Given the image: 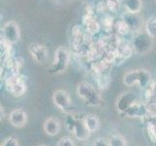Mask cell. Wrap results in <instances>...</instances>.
<instances>
[{"mask_svg": "<svg viewBox=\"0 0 156 146\" xmlns=\"http://www.w3.org/2000/svg\"><path fill=\"white\" fill-rule=\"evenodd\" d=\"M137 100V96L135 94L131 93V92H127V93H123L119 95V97L116 100V109L117 111L123 114L129 107L133 103H135Z\"/></svg>", "mask_w": 156, "mask_h": 146, "instance_id": "11", "label": "cell"}, {"mask_svg": "<svg viewBox=\"0 0 156 146\" xmlns=\"http://www.w3.org/2000/svg\"><path fill=\"white\" fill-rule=\"evenodd\" d=\"M121 115H124L129 118H147V104L142 102L136 101Z\"/></svg>", "mask_w": 156, "mask_h": 146, "instance_id": "12", "label": "cell"}, {"mask_svg": "<svg viewBox=\"0 0 156 146\" xmlns=\"http://www.w3.org/2000/svg\"><path fill=\"white\" fill-rule=\"evenodd\" d=\"M122 2L129 13H139L143 7V0H122Z\"/></svg>", "mask_w": 156, "mask_h": 146, "instance_id": "20", "label": "cell"}, {"mask_svg": "<svg viewBox=\"0 0 156 146\" xmlns=\"http://www.w3.org/2000/svg\"><path fill=\"white\" fill-rule=\"evenodd\" d=\"M5 87L11 95L17 97L23 95L26 92L25 80L20 73H10L5 79Z\"/></svg>", "mask_w": 156, "mask_h": 146, "instance_id": "5", "label": "cell"}, {"mask_svg": "<svg viewBox=\"0 0 156 146\" xmlns=\"http://www.w3.org/2000/svg\"><path fill=\"white\" fill-rule=\"evenodd\" d=\"M95 83L100 90H105L111 83V75L109 71L104 73L95 74Z\"/></svg>", "mask_w": 156, "mask_h": 146, "instance_id": "18", "label": "cell"}, {"mask_svg": "<svg viewBox=\"0 0 156 146\" xmlns=\"http://www.w3.org/2000/svg\"><path fill=\"white\" fill-rule=\"evenodd\" d=\"M144 28H146L147 33L149 34L152 38L156 37V17L148 20L144 25Z\"/></svg>", "mask_w": 156, "mask_h": 146, "instance_id": "22", "label": "cell"}, {"mask_svg": "<svg viewBox=\"0 0 156 146\" xmlns=\"http://www.w3.org/2000/svg\"><path fill=\"white\" fill-rule=\"evenodd\" d=\"M108 12L110 14H116L119 10V0H104Z\"/></svg>", "mask_w": 156, "mask_h": 146, "instance_id": "24", "label": "cell"}, {"mask_svg": "<svg viewBox=\"0 0 156 146\" xmlns=\"http://www.w3.org/2000/svg\"><path fill=\"white\" fill-rule=\"evenodd\" d=\"M111 146H128L125 137L119 133L112 134L109 139Z\"/></svg>", "mask_w": 156, "mask_h": 146, "instance_id": "21", "label": "cell"}, {"mask_svg": "<svg viewBox=\"0 0 156 146\" xmlns=\"http://www.w3.org/2000/svg\"><path fill=\"white\" fill-rule=\"evenodd\" d=\"M93 146H111L109 139L104 137H99L93 142Z\"/></svg>", "mask_w": 156, "mask_h": 146, "instance_id": "28", "label": "cell"}, {"mask_svg": "<svg viewBox=\"0 0 156 146\" xmlns=\"http://www.w3.org/2000/svg\"><path fill=\"white\" fill-rule=\"evenodd\" d=\"M9 122L15 128H23L27 123V113L23 109H14L9 114Z\"/></svg>", "mask_w": 156, "mask_h": 146, "instance_id": "13", "label": "cell"}, {"mask_svg": "<svg viewBox=\"0 0 156 146\" xmlns=\"http://www.w3.org/2000/svg\"><path fill=\"white\" fill-rule=\"evenodd\" d=\"M1 37L11 44H16L20 39V29L18 23L14 21H10L5 23L2 26Z\"/></svg>", "mask_w": 156, "mask_h": 146, "instance_id": "9", "label": "cell"}, {"mask_svg": "<svg viewBox=\"0 0 156 146\" xmlns=\"http://www.w3.org/2000/svg\"><path fill=\"white\" fill-rule=\"evenodd\" d=\"M83 121L90 133H95L100 129V120L95 114H88L84 116Z\"/></svg>", "mask_w": 156, "mask_h": 146, "instance_id": "17", "label": "cell"}, {"mask_svg": "<svg viewBox=\"0 0 156 146\" xmlns=\"http://www.w3.org/2000/svg\"><path fill=\"white\" fill-rule=\"evenodd\" d=\"M38 146H47V145H45V144H40V145H38Z\"/></svg>", "mask_w": 156, "mask_h": 146, "instance_id": "29", "label": "cell"}, {"mask_svg": "<svg viewBox=\"0 0 156 146\" xmlns=\"http://www.w3.org/2000/svg\"><path fill=\"white\" fill-rule=\"evenodd\" d=\"M155 2H156V0H155Z\"/></svg>", "mask_w": 156, "mask_h": 146, "instance_id": "30", "label": "cell"}, {"mask_svg": "<svg viewBox=\"0 0 156 146\" xmlns=\"http://www.w3.org/2000/svg\"><path fill=\"white\" fill-rule=\"evenodd\" d=\"M147 104V118H152L156 119V101L154 102H149Z\"/></svg>", "mask_w": 156, "mask_h": 146, "instance_id": "25", "label": "cell"}, {"mask_svg": "<svg viewBox=\"0 0 156 146\" xmlns=\"http://www.w3.org/2000/svg\"><path fill=\"white\" fill-rule=\"evenodd\" d=\"M83 26L85 31L94 36L102 30L100 21L95 17V7L90 6V5L85 7V12L83 17Z\"/></svg>", "mask_w": 156, "mask_h": 146, "instance_id": "7", "label": "cell"}, {"mask_svg": "<svg viewBox=\"0 0 156 146\" xmlns=\"http://www.w3.org/2000/svg\"><path fill=\"white\" fill-rule=\"evenodd\" d=\"M67 123H68L67 126H68L69 129L74 133L75 137H76L78 140H82V141H83V140L87 139L89 137L91 133L88 131L87 126H85L83 118L79 119V118L75 117L74 114H71L68 117Z\"/></svg>", "mask_w": 156, "mask_h": 146, "instance_id": "6", "label": "cell"}, {"mask_svg": "<svg viewBox=\"0 0 156 146\" xmlns=\"http://www.w3.org/2000/svg\"><path fill=\"white\" fill-rule=\"evenodd\" d=\"M151 74L146 69H135L130 70L123 76L122 82L127 87H133L135 85H139L140 87L146 88L151 82Z\"/></svg>", "mask_w": 156, "mask_h": 146, "instance_id": "1", "label": "cell"}, {"mask_svg": "<svg viewBox=\"0 0 156 146\" xmlns=\"http://www.w3.org/2000/svg\"><path fill=\"white\" fill-rule=\"evenodd\" d=\"M123 20L126 21V24L130 28L132 32H138L141 31L142 25H143V20L139 13H129L126 12L121 17Z\"/></svg>", "mask_w": 156, "mask_h": 146, "instance_id": "14", "label": "cell"}, {"mask_svg": "<svg viewBox=\"0 0 156 146\" xmlns=\"http://www.w3.org/2000/svg\"><path fill=\"white\" fill-rule=\"evenodd\" d=\"M71 61V54L65 47H58L55 53V59L48 68V71L51 74H59L66 71V69Z\"/></svg>", "mask_w": 156, "mask_h": 146, "instance_id": "2", "label": "cell"}, {"mask_svg": "<svg viewBox=\"0 0 156 146\" xmlns=\"http://www.w3.org/2000/svg\"><path fill=\"white\" fill-rule=\"evenodd\" d=\"M77 94L80 99L84 101V103L90 106H99L103 102L97 91L87 82H80L78 85Z\"/></svg>", "mask_w": 156, "mask_h": 146, "instance_id": "3", "label": "cell"}, {"mask_svg": "<svg viewBox=\"0 0 156 146\" xmlns=\"http://www.w3.org/2000/svg\"><path fill=\"white\" fill-rule=\"evenodd\" d=\"M147 133L148 138L152 143L156 142V124L152 121H148L147 124Z\"/></svg>", "mask_w": 156, "mask_h": 146, "instance_id": "23", "label": "cell"}, {"mask_svg": "<svg viewBox=\"0 0 156 146\" xmlns=\"http://www.w3.org/2000/svg\"><path fill=\"white\" fill-rule=\"evenodd\" d=\"M56 146H75V142L73 139L69 137H63L58 140Z\"/></svg>", "mask_w": 156, "mask_h": 146, "instance_id": "26", "label": "cell"}, {"mask_svg": "<svg viewBox=\"0 0 156 146\" xmlns=\"http://www.w3.org/2000/svg\"><path fill=\"white\" fill-rule=\"evenodd\" d=\"M43 129L44 132L50 137H55L59 133L61 129L60 121L55 117H50L43 124Z\"/></svg>", "mask_w": 156, "mask_h": 146, "instance_id": "15", "label": "cell"}, {"mask_svg": "<svg viewBox=\"0 0 156 146\" xmlns=\"http://www.w3.org/2000/svg\"><path fill=\"white\" fill-rule=\"evenodd\" d=\"M1 146H20V143L19 140L15 137H10L4 140Z\"/></svg>", "mask_w": 156, "mask_h": 146, "instance_id": "27", "label": "cell"}, {"mask_svg": "<svg viewBox=\"0 0 156 146\" xmlns=\"http://www.w3.org/2000/svg\"><path fill=\"white\" fill-rule=\"evenodd\" d=\"M28 51L32 58L39 64H45L49 58V51L47 47L39 43H31L28 46Z\"/></svg>", "mask_w": 156, "mask_h": 146, "instance_id": "10", "label": "cell"}, {"mask_svg": "<svg viewBox=\"0 0 156 146\" xmlns=\"http://www.w3.org/2000/svg\"><path fill=\"white\" fill-rule=\"evenodd\" d=\"M115 34H116L119 37H125L128 34L131 33V29L128 26V24H126V21L123 20L122 18L120 19H116L115 21V24H114V30H112Z\"/></svg>", "mask_w": 156, "mask_h": 146, "instance_id": "16", "label": "cell"}, {"mask_svg": "<svg viewBox=\"0 0 156 146\" xmlns=\"http://www.w3.org/2000/svg\"><path fill=\"white\" fill-rule=\"evenodd\" d=\"M52 101H53V103H55V105L61 112L68 115L74 114L72 99H71V97H70L68 92L64 90L55 91L52 95Z\"/></svg>", "mask_w": 156, "mask_h": 146, "instance_id": "8", "label": "cell"}, {"mask_svg": "<svg viewBox=\"0 0 156 146\" xmlns=\"http://www.w3.org/2000/svg\"><path fill=\"white\" fill-rule=\"evenodd\" d=\"M115 19L111 15L107 14L101 18L100 24L102 30H104L106 33H112L114 30V24H115Z\"/></svg>", "mask_w": 156, "mask_h": 146, "instance_id": "19", "label": "cell"}, {"mask_svg": "<svg viewBox=\"0 0 156 146\" xmlns=\"http://www.w3.org/2000/svg\"><path fill=\"white\" fill-rule=\"evenodd\" d=\"M131 44L134 51L139 55H146L151 51L153 47V38L146 31L134 32Z\"/></svg>", "mask_w": 156, "mask_h": 146, "instance_id": "4", "label": "cell"}]
</instances>
